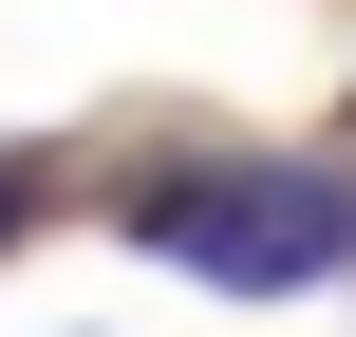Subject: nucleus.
Returning <instances> with one entry per match:
<instances>
[{
  "label": "nucleus",
  "mask_w": 356,
  "mask_h": 337,
  "mask_svg": "<svg viewBox=\"0 0 356 337\" xmlns=\"http://www.w3.org/2000/svg\"><path fill=\"white\" fill-rule=\"evenodd\" d=\"M131 244L188 263L207 300H300V281L356 263V188L300 169V150H188V169L131 188Z\"/></svg>",
  "instance_id": "f257e3e1"
}]
</instances>
